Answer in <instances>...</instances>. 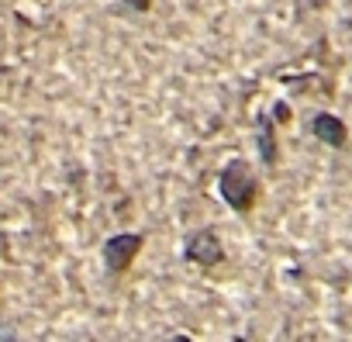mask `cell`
Wrapping results in <instances>:
<instances>
[{"instance_id":"cell-5","label":"cell","mask_w":352,"mask_h":342,"mask_svg":"<svg viewBox=\"0 0 352 342\" xmlns=\"http://www.w3.org/2000/svg\"><path fill=\"white\" fill-rule=\"evenodd\" d=\"M256 145H259V156L263 162L273 169L280 162V142H276V125H273V114H259L256 118Z\"/></svg>"},{"instance_id":"cell-6","label":"cell","mask_w":352,"mask_h":342,"mask_svg":"<svg viewBox=\"0 0 352 342\" xmlns=\"http://www.w3.org/2000/svg\"><path fill=\"white\" fill-rule=\"evenodd\" d=\"M121 8L131 14H148L152 11V0H121Z\"/></svg>"},{"instance_id":"cell-1","label":"cell","mask_w":352,"mask_h":342,"mask_svg":"<svg viewBox=\"0 0 352 342\" xmlns=\"http://www.w3.org/2000/svg\"><path fill=\"white\" fill-rule=\"evenodd\" d=\"M218 194L221 201L235 211V215H252L256 201H259V180L252 173V166L245 159H228L218 173Z\"/></svg>"},{"instance_id":"cell-3","label":"cell","mask_w":352,"mask_h":342,"mask_svg":"<svg viewBox=\"0 0 352 342\" xmlns=\"http://www.w3.org/2000/svg\"><path fill=\"white\" fill-rule=\"evenodd\" d=\"M184 256H187V263H197L201 270H214V266L225 263V246H221L218 232H214L211 225H204V228H194V232L187 235Z\"/></svg>"},{"instance_id":"cell-4","label":"cell","mask_w":352,"mask_h":342,"mask_svg":"<svg viewBox=\"0 0 352 342\" xmlns=\"http://www.w3.org/2000/svg\"><path fill=\"white\" fill-rule=\"evenodd\" d=\"M311 135H314L318 142L331 145V149H345V142H349L345 121H342L338 114H331V111H318V114L311 118Z\"/></svg>"},{"instance_id":"cell-2","label":"cell","mask_w":352,"mask_h":342,"mask_svg":"<svg viewBox=\"0 0 352 342\" xmlns=\"http://www.w3.org/2000/svg\"><path fill=\"white\" fill-rule=\"evenodd\" d=\"M142 249H145V235L142 232H118V235H111L104 242V266H107V273H114V277L128 273Z\"/></svg>"},{"instance_id":"cell-7","label":"cell","mask_w":352,"mask_h":342,"mask_svg":"<svg viewBox=\"0 0 352 342\" xmlns=\"http://www.w3.org/2000/svg\"><path fill=\"white\" fill-rule=\"evenodd\" d=\"M270 114H273V121H290V107L287 104H276Z\"/></svg>"}]
</instances>
